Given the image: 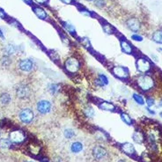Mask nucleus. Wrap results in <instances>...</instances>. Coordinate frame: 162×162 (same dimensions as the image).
Instances as JSON below:
<instances>
[{"label":"nucleus","mask_w":162,"mask_h":162,"mask_svg":"<svg viewBox=\"0 0 162 162\" xmlns=\"http://www.w3.org/2000/svg\"><path fill=\"white\" fill-rule=\"evenodd\" d=\"M34 112L31 108H22L19 113V118L23 123H30L34 119Z\"/></svg>","instance_id":"obj_4"},{"label":"nucleus","mask_w":162,"mask_h":162,"mask_svg":"<svg viewBox=\"0 0 162 162\" xmlns=\"http://www.w3.org/2000/svg\"><path fill=\"white\" fill-rule=\"evenodd\" d=\"M112 73L116 77H117L121 80H126L130 76V71H129L128 68L124 67V66H115V67H113Z\"/></svg>","instance_id":"obj_7"},{"label":"nucleus","mask_w":162,"mask_h":162,"mask_svg":"<svg viewBox=\"0 0 162 162\" xmlns=\"http://www.w3.org/2000/svg\"><path fill=\"white\" fill-rule=\"evenodd\" d=\"M121 119L122 120V122L128 125H131L132 124V119L130 118V116L126 114V113H122L121 114Z\"/></svg>","instance_id":"obj_22"},{"label":"nucleus","mask_w":162,"mask_h":162,"mask_svg":"<svg viewBox=\"0 0 162 162\" xmlns=\"http://www.w3.org/2000/svg\"><path fill=\"white\" fill-rule=\"evenodd\" d=\"M131 39L134 40H136V41H142L143 40V37L141 35H138V34H133L131 36Z\"/></svg>","instance_id":"obj_31"},{"label":"nucleus","mask_w":162,"mask_h":162,"mask_svg":"<svg viewBox=\"0 0 162 162\" xmlns=\"http://www.w3.org/2000/svg\"><path fill=\"white\" fill-rule=\"evenodd\" d=\"M94 2L95 5L97 7H99V8H102L105 5V4H106L105 0H94Z\"/></svg>","instance_id":"obj_28"},{"label":"nucleus","mask_w":162,"mask_h":162,"mask_svg":"<svg viewBox=\"0 0 162 162\" xmlns=\"http://www.w3.org/2000/svg\"><path fill=\"white\" fill-rule=\"evenodd\" d=\"M132 138L137 144H142L145 141V136L140 131H135L132 135Z\"/></svg>","instance_id":"obj_16"},{"label":"nucleus","mask_w":162,"mask_h":162,"mask_svg":"<svg viewBox=\"0 0 162 162\" xmlns=\"http://www.w3.org/2000/svg\"><path fill=\"white\" fill-rule=\"evenodd\" d=\"M83 149V145L80 142H74L71 144V146H70V150L72 152L74 153H78V152H80Z\"/></svg>","instance_id":"obj_19"},{"label":"nucleus","mask_w":162,"mask_h":162,"mask_svg":"<svg viewBox=\"0 0 162 162\" xmlns=\"http://www.w3.org/2000/svg\"><path fill=\"white\" fill-rule=\"evenodd\" d=\"M26 3H27V4H31V0H24Z\"/></svg>","instance_id":"obj_39"},{"label":"nucleus","mask_w":162,"mask_h":162,"mask_svg":"<svg viewBox=\"0 0 162 162\" xmlns=\"http://www.w3.org/2000/svg\"><path fill=\"white\" fill-rule=\"evenodd\" d=\"M82 44L85 45L86 48H89V47H90V43H89V40H88L87 38H84V39H83V40H82Z\"/></svg>","instance_id":"obj_33"},{"label":"nucleus","mask_w":162,"mask_h":162,"mask_svg":"<svg viewBox=\"0 0 162 162\" xmlns=\"http://www.w3.org/2000/svg\"><path fill=\"white\" fill-rule=\"evenodd\" d=\"M11 63H12V59L10 58L9 56H4L1 58V64L4 67H8L11 64Z\"/></svg>","instance_id":"obj_23"},{"label":"nucleus","mask_w":162,"mask_h":162,"mask_svg":"<svg viewBox=\"0 0 162 162\" xmlns=\"http://www.w3.org/2000/svg\"><path fill=\"white\" fill-rule=\"evenodd\" d=\"M0 36H1V37H3V34H2V32H1V30H0Z\"/></svg>","instance_id":"obj_40"},{"label":"nucleus","mask_w":162,"mask_h":162,"mask_svg":"<svg viewBox=\"0 0 162 162\" xmlns=\"http://www.w3.org/2000/svg\"><path fill=\"white\" fill-rule=\"evenodd\" d=\"M107 150L101 146H96L92 150V155L96 160H102L107 156Z\"/></svg>","instance_id":"obj_8"},{"label":"nucleus","mask_w":162,"mask_h":162,"mask_svg":"<svg viewBox=\"0 0 162 162\" xmlns=\"http://www.w3.org/2000/svg\"><path fill=\"white\" fill-rule=\"evenodd\" d=\"M15 94L18 98L26 100L32 95V88L27 84H19L15 88Z\"/></svg>","instance_id":"obj_2"},{"label":"nucleus","mask_w":162,"mask_h":162,"mask_svg":"<svg viewBox=\"0 0 162 162\" xmlns=\"http://www.w3.org/2000/svg\"><path fill=\"white\" fill-rule=\"evenodd\" d=\"M98 79L100 80V81L103 84V86H107L108 84V78L104 75V74H99L98 76Z\"/></svg>","instance_id":"obj_27"},{"label":"nucleus","mask_w":162,"mask_h":162,"mask_svg":"<svg viewBox=\"0 0 162 162\" xmlns=\"http://www.w3.org/2000/svg\"><path fill=\"white\" fill-rule=\"evenodd\" d=\"M160 116H161V118H162V112L160 113Z\"/></svg>","instance_id":"obj_42"},{"label":"nucleus","mask_w":162,"mask_h":162,"mask_svg":"<svg viewBox=\"0 0 162 162\" xmlns=\"http://www.w3.org/2000/svg\"><path fill=\"white\" fill-rule=\"evenodd\" d=\"M121 44V49L122 51L125 54H132L133 53V47L130 43H129L127 40H122L120 41Z\"/></svg>","instance_id":"obj_12"},{"label":"nucleus","mask_w":162,"mask_h":162,"mask_svg":"<svg viewBox=\"0 0 162 162\" xmlns=\"http://www.w3.org/2000/svg\"><path fill=\"white\" fill-rule=\"evenodd\" d=\"M103 29L107 34H111L112 33V27H110L109 25H104L103 26Z\"/></svg>","instance_id":"obj_32"},{"label":"nucleus","mask_w":162,"mask_h":162,"mask_svg":"<svg viewBox=\"0 0 162 162\" xmlns=\"http://www.w3.org/2000/svg\"><path fill=\"white\" fill-rule=\"evenodd\" d=\"M136 70L141 72V73H146L151 70V63L149 62V60L146 57H140L138 59H136Z\"/></svg>","instance_id":"obj_5"},{"label":"nucleus","mask_w":162,"mask_h":162,"mask_svg":"<svg viewBox=\"0 0 162 162\" xmlns=\"http://www.w3.org/2000/svg\"><path fill=\"white\" fill-rule=\"evenodd\" d=\"M64 68L70 73H76L80 68V63L77 58L70 57L64 62Z\"/></svg>","instance_id":"obj_3"},{"label":"nucleus","mask_w":162,"mask_h":162,"mask_svg":"<svg viewBox=\"0 0 162 162\" xmlns=\"http://www.w3.org/2000/svg\"><path fill=\"white\" fill-rule=\"evenodd\" d=\"M64 27H65V28L67 29L68 31L70 33V34H75V29L72 27V26L71 25H70V24H67V23H65V25H64Z\"/></svg>","instance_id":"obj_30"},{"label":"nucleus","mask_w":162,"mask_h":162,"mask_svg":"<svg viewBox=\"0 0 162 162\" xmlns=\"http://www.w3.org/2000/svg\"><path fill=\"white\" fill-rule=\"evenodd\" d=\"M146 104H147V106L148 107H152L154 104H155V101H154V99L153 98H152V97H148V98H146Z\"/></svg>","instance_id":"obj_29"},{"label":"nucleus","mask_w":162,"mask_h":162,"mask_svg":"<svg viewBox=\"0 0 162 162\" xmlns=\"http://www.w3.org/2000/svg\"><path fill=\"white\" fill-rule=\"evenodd\" d=\"M26 162H31V161H26Z\"/></svg>","instance_id":"obj_44"},{"label":"nucleus","mask_w":162,"mask_h":162,"mask_svg":"<svg viewBox=\"0 0 162 162\" xmlns=\"http://www.w3.org/2000/svg\"><path fill=\"white\" fill-rule=\"evenodd\" d=\"M99 108L101 110H105V111H114L116 109V106L108 101H101L99 104Z\"/></svg>","instance_id":"obj_14"},{"label":"nucleus","mask_w":162,"mask_h":162,"mask_svg":"<svg viewBox=\"0 0 162 162\" xmlns=\"http://www.w3.org/2000/svg\"><path fill=\"white\" fill-rule=\"evenodd\" d=\"M34 14H36V16H37L38 18L41 19V20H45V19L47 18V14H46V12H45L42 8L39 7V6L34 7Z\"/></svg>","instance_id":"obj_17"},{"label":"nucleus","mask_w":162,"mask_h":162,"mask_svg":"<svg viewBox=\"0 0 162 162\" xmlns=\"http://www.w3.org/2000/svg\"><path fill=\"white\" fill-rule=\"evenodd\" d=\"M64 4H69L72 2V0H61Z\"/></svg>","instance_id":"obj_34"},{"label":"nucleus","mask_w":162,"mask_h":162,"mask_svg":"<svg viewBox=\"0 0 162 162\" xmlns=\"http://www.w3.org/2000/svg\"><path fill=\"white\" fill-rule=\"evenodd\" d=\"M25 138H26L25 133L20 130H15L10 133V140L16 144L22 143L25 140Z\"/></svg>","instance_id":"obj_10"},{"label":"nucleus","mask_w":162,"mask_h":162,"mask_svg":"<svg viewBox=\"0 0 162 162\" xmlns=\"http://www.w3.org/2000/svg\"><path fill=\"white\" fill-rule=\"evenodd\" d=\"M126 25H127L128 28L132 32L139 31L140 27H141V24L136 18H129L126 20Z\"/></svg>","instance_id":"obj_11"},{"label":"nucleus","mask_w":162,"mask_h":162,"mask_svg":"<svg viewBox=\"0 0 162 162\" xmlns=\"http://www.w3.org/2000/svg\"><path fill=\"white\" fill-rule=\"evenodd\" d=\"M158 50H160V51H161L162 52V49H158Z\"/></svg>","instance_id":"obj_41"},{"label":"nucleus","mask_w":162,"mask_h":162,"mask_svg":"<svg viewBox=\"0 0 162 162\" xmlns=\"http://www.w3.org/2000/svg\"><path fill=\"white\" fill-rule=\"evenodd\" d=\"M64 136H65L66 138L70 139V138L73 137V136L75 135V132H74V130H71V129H66V130H64Z\"/></svg>","instance_id":"obj_26"},{"label":"nucleus","mask_w":162,"mask_h":162,"mask_svg":"<svg viewBox=\"0 0 162 162\" xmlns=\"http://www.w3.org/2000/svg\"><path fill=\"white\" fill-rule=\"evenodd\" d=\"M136 83H137V86L143 91H146V92L151 90L154 86V81L152 80V78L146 74L138 76L136 79Z\"/></svg>","instance_id":"obj_1"},{"label":"nucleus","mask_w":162,"mask_h":162,"mask_svg":"<svg viewBox=\"0 0 162 162\" xmlns=\"http://www.w3.org/2000/svg\"><path fill=\"white\" fill-rule=\"evenodd\" d=\"M34 62L29 59V58H24L20 60L19 64H18V67L20 70L25 71V72H30L33 69H34Z\"/></svg>","instance_id":"obj_9"},{"label":"nucleus","mask_w":162,"mask_h":162,"mask_svg":"<svg viewBox=\"0 0 162 162\" xmlns=\"http://www.w3.org/2000/svg\"><path fill=\"white\" fill-rule=\"evenodd\" d=\"M86 1H94V0H86Z\"/></svg>","instance_id":"obj_43"},{"label":"nucleus","mask_w":162,"mask_h":162,"mask_svg":"<svg viewBox=\"0 0 162 162\" xmlns=\"http://www.w3.org/2000/svg\"><path fill=\"white\" fill-rule=\"evenodd\" d=\"M48 91L50 94L54 95L57 94V92L59 91V85L56 84V83H51L48 86Z\"/></svg>","instance_id":"obj_20"},{"label":"nucleus","mask_w":162,"mask_h":162,"mask_svg":"<svg viewBox=\"0 0 162 162\" xmlns=\"http://www.w3.org/2000/svg\"><path fill=\"white\" fill-rule=\"evenodd\" d=\"M11 95L9 94L8 93H3L2 94L0 95V104L2 106H6L11 102Z\"/></svg>","instance_id":"obj_15"},{"label":"nucleus","mask_w":162,"mask_h":162,"mask_svg":"<svg viewBox=\"0 0 162 162\" xmlns=\"http://www.w3.org/2000/svg\"><path fill=\"white\" fill-rule=\"evenodd\" d=\"M122 149L123 151V152H125L126 154H128L129 156H133L136 154V150L134 146L132 144L130 143H125L122 146Z\"/></svg>","instance_id":"obj_13"},{"label":"nucleus","mask_w":162,"mask_h":162,"mask_svg":"<svg viewBox=\"0 0 162 162\" xmlns=\"http://www.w3.org/2000/svg\"><path fill=\"white\" fill-rule=\"evenodd\" d=\"M152 39L156 43L162 44V30H158V31L154 32L153 34H152Z\"/></svg>","instance_id":"obj_18"},{"label":"nucleus","mask_w":162,"mask_h":162,"mask_svg":"<svg viewBox=\"0 0 162 162\" xmlns=\"http://www.w3.org/2000/svg\"><path fill=\"white\" fill-rule=\"evenodd\" d=\"M133 99H134V100H135L137 104H139V105H144L145 104V100H144V99H143V97L141 95L134 94H133Z\"/></svg>","instance_id":"obj_25"},{"label":"nucleus","mask_w":162,"mask_h":162,"mask_svg":"<svg viewBox=\"0 0 162 162\" xmlns=\"http://www.w3.org/2000/svg\"><path fill=\"white\" fill-rule=\"evenodd\" d=\"M159 107H162V99L160 100V102H159V105H158Z\"/></svg>","instance_id":"obj_38"},{"label":"nucleus","mask_w":162,"mask_h":162,"mask_svg":"<svg viewBox=\"0 0 162 162\" xmlns=\"http://www.w3.org/2000/svg\"><path fill=\"white\" fill-rule=\"evenodd\" d=\"M0 16H1V17H4V11H2L1 9H0Z\"/></svg>","instance_id":"obj_37"},{"label":"nucleus","mask_w":162,"mask_h":162,"mask_svg":"<svg viewBox=\"0 0 162 162\" xmlns=\"http://www.w3.org/2000/svg\"><path fill=\"white\" fill-rule=\"evenodd\" d=\"M51 108H52L51 102L47 100H40L36 104L37 111L42 115H46V114L50 113L51 111Z\"/></svg>","instance_id":"obj_6"},{"label":"nucleus","mask_w":162,"mask_h":162,"mask_svg":"<svg viewBox=\"0 0 162 162\" xmlns=\"http://www.w3.org/2000/svg\"><path fill=\"white\" fill-rule=\"evenodd\" d=\"M146 109H147V111H148L150 114H152V115H154V114H155V112H154V111H152V110H150L148 108H146Z\"/></svg>","instance_id":"obj_36"},{"label":"nucleus","mask_w":162,"mask_h":162,"mask_svg":"<svg viewBox=\"0 0 162 162\" xmlns=\"http://www.w3.org/2000/svg\"><path fill=\"white\" fill-rule=\"evenodd\" d=\"M49 0H36V2L37 3H39V4H45V3H47Z\"/></svg>","instance_id":"obj_35"},{"label":"nucleus","mask_w":162,"mask_h":162,"mask_svg":"<svg viewBox=\"0 0 162 162\" xmlns=\"http://www.w3.org/2000/svg\"><path fill=\"white\" fill-rule=\"evenodd\" d=\"M12 146V141L8 139H1L0 140V146L4 148H9Z\"/></svg>","instance_id":"obj_24"},{"label":"nucleus","mask_w":162,"mask_h":162,"mask_svg":"<svg viewBox=\"0 0 162 162\" xmlns=\"http://www.w3.org/2000/svg\"><path fill=\"white\" fill-rule=\"evenodd\" d=\"M83 113L86 117H89V118H92V117L94 116V110L90 106H86V108H84Z\"/></svg>","instance_id":"obj_21"}]
</instances>
